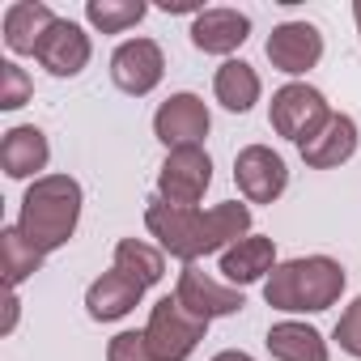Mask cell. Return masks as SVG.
Instances as JSON below:
<instances>
[{
    "label": "cell",
    "instance_id": "cell-29",
    "mask_svg": "<svg viewBox=\"0 0 361 361\" xmlns=\"http://www.w3.org/2000/svg\"><path fill=\"white\" fill-rule=\"evenodd\" d=\"M213 361H251V357H247V353H234V348H230V353H217Z\"/></svg>",
    "mask_w": 361,
    "mask_h": 361
},
{
    "label": "cell",
    "instance_id": "cell-20",
    "mask_svg": "<svg viewBox=\"0 0 361 361\" xmlns=\"http://www.w3.org/2000/svg\"><path fill=\"white\" fill-rule=\"evenodd\" d=\"M268 348L276 361H327V344L306 323H276L268 331Z\"/></svg>",
    "mask_w": 361,
    "mask_h": 361
},
{
    "label": "cell",
    "instance_id": "cell-17",
    "mask_svg": "<svg viewBox=\"0 0 361 361\" xmlns=\"http://www.w3.org/2000/svg\"><path fill=\"white\" fill-rule=\"evenodd\" d=\"M56 26V13L47 5H35V0H22V5H9L5 9V43L9 51L26 56V51H39L43 35Z\"/></svg>",
    "mask_w": 361,
    "mask_h": 361
},
{
    "label": "cell",
    "instance_id": "cell-19",
    "mask_svg": "<svg viewBox=\"0 0 361 361\" xmlns=\"http://www.w3.org/2000/svg\"><path fill=\"white\" fill-rule=\"evenodd\" d=\"M213 90H217V102L226 106V111H251L255 102H259V73L251 68V64H243V60H226L221 68H217V81H213Z\"/></svg>",
    "mask_w": 361,
    "mask_h": 361
},
{
    "label": "cell",
    "instance_id": "cell-2",
    "mask_svg": "<svg viewBox=\"0 0 361 361\" xmlns=\"http://www.w3.org/2000/svg\"><path fill=\"white\" fill-rule=\"evenodd\" d=\"M81 217V183L68 174H43L30 183L26 200H22V234L47 255L56 247H64L77 230Z\"/></svg>",
    "mask_w": 361,
    "mask_h": 361
},
{
    "label": "cell",
    "instance_id": "cell-26",
    "mask_svg": "<svg viewBox=\"0 0 361 361\" xmlns=\"http://www.w3.org/2000/svg\"><path fill=\"white\" fill-rule=\"evenodd\" d=\"M336 340H340V348H344L348 357H361V298L340 314V323H336Z\"/></svg>",
    "mask_w": 361,
    "mask_h": 361
},
{
    "label": "cell",
    "instance_id": "cell-1",
    "mask_svg": "<svg viewBox=\"0 0 361 361\" xmlns=\"http://www.w3.org/2000/svg\"><path fill=\"white\" fill-rule=\"evenodd\" d=\"M145 226L161 243V251H170L183 264H196L209 251H221V247L230 251V243H243V234L251 230V209L230 200V204L200 213V209H178V204L153 200L145 209Z\"/></svg>",
    "mask_w": 361,
    "mask_h": 361
},
{
    "label": "cell",
    "instance_id": "cell-30",
    "mask_svg": "<svg viewBox=\"0 0 361 361\" xmlns=\"http://www.w3.org/2000/svg\"><path fill=\"white\" fill-rule=\"evenodd\" d=\"M353 18H357V26H361V0H357V5H353Z\"/></svg>",
    "mask_w": 361,
    "mask_h": 361
},
{
    "label": "cell",
    "instance_id": "cell-9",
    "mask_svg": "<svg viewBox=\"0 0 361 361\" xmlns=\"http://www.w3.org/2000/svg\"><path fill=\"white\" fill-rule=\"evenodd\" d=\"M174 298L183 302V310H192L196 319H217V314H238L247 302H243V293L238 289H226V285H217L204 268H196V264H188L183 272H178V289H174Z\"/></svg>",
    "mask_w": 361,
    "mask_h": 361
},
{
    "label": "cell",
    "instance_id": "cell-5",
    "mask_svg": "<svg viewBox=\"0 0 361 361\" xmlns=\"http://www.w3.org/2000/svg\"><path fill=\"white\" fill-rule=\"evenodd\" d=\"M209 183H213V161L200 145L170 149V157L161 161V174H157L161 200L178 204V209H196V200L209 192Z\"/></svg>",
    "mask_w": 361,
    "mask_h": 361
},
{
    "label": "cell",
    "instance_id": "cell-28",
    "mask_svg": "<svg viewBox=\"0 0 361 361\" xmlns=\"http://www.w3.org/2000/svg\"><path fill=\"white\" fill-rule=\"evenodd\" d=\"M5 306H9V319H5V331H13V323H18V298L9 293V302H5Z\"/></svg>",
    "mask_w": 361,
    "mask_h": 361
},
{
    "label": "cell",
    "instance_id": "cell-18",
    "mask_svg": "<svg viewBox=\"0 0 361 361\" xmlns=\"http://www.w3.org/2000/svg\"><path fill=\"white\" fill-rule=\"evenodd\" d=\"M272 264H276V247H272V238H259V234L234 243V247L221 255V272H226L234 285L259 281L264 272H272Z\"/></svg>",
    "mask_w": 361,
    "mask_h": 361
},
{
    "label": "cell",
    "instance_id": "cell-4",
    "mask_svg": "<svg viewBox=\"0 0 361 361\" xmlns=\"http://www.w3.org/2000/svg\"><path fill=\"white\" fill-rule=\"evenodd\" d=\"M204 331H209V323L196 319L192 310H183L178 298H161L149 310V327H145L157 361H188L196 353V344L204 340Z\"/></svg>",
    "mask_w": 361,
    "mask_h": 361
},
{
    "label": "cell",
    "instance_id": "cell-23",
    "mask_svg": "<svg viewBox=\"0 0 361 361\" xmlns=\"http://www.w3.org/2000/svg\"><path fill=\"white\" fill-rule=\"evenodd\" d=\"M85 13L102 35H119V30H128L145 18V5L140 0H90Z\"/></svg>",
    "mask_w": 361,
    "mask_h": 361
},
{
    "label": "cell",
    "instance_id": "cell-21",
    "mask_svg": "<svg viewBox=\"0 0 361 361\" xmlns=\"http://www.w3.org/2000/svg\"><path fill=\"white\" fill-rule=\"evenodd\" d=\"M0 264H5L9 289H18L26 276H35L43 268V251L22 234V226H13V230H0Z\"/></svg>",
    "mask_w": 361,
    "mask_h": 361
},
{
    "label": "cell",
    "instance_id": "cell-14",
    "mask_svg": "<svg viewBox=\"0 0 361 361\" xmlns=\"http://www.w3.org/2000/svg\"><path fill=\"white\" fill-rule=\"evenodd\" d=\"M302 149V161L306 166H314V170H331V166H340V161H348L353 153H357V123L348 119V115H331L306 145H298Z\"/></svg>",
    "mask_w": 361,
    "mask_h": 361
},
{
    "label": "cell",
    "instance_id": "cell-22",
    "mask_svg": "<svg viewBox=\"0 0 361 361\" xmlns=\"http://www.w3.org/2000/svg\"><path fill=\"white\" fill-rule=\"evenodd\" d=\"M115 272H123L128 281H136L140 289H149V285H157V281H161L166 259H161V251H157V247L136 243V238H123V243L115 247Z\"/></svg>",
    "mask_w": 361,
    "mask_h": 361
},
{
    "label": "cell",
    "instance_id": "cell-3",
    "mask_svg": "<svg viewBox=\"0 0 361 361\" xmlns=\"http://www.w3.org/2000/svg\"><path fill=\"white\" fill-rule=\"evenodd\" d=\"M344 293V268L327 255H306V259H289V264H276L268 285H264V298L272 310H327L336 306Z\"/></svg>",
    "mask_w": 361,
    "mask_h": 361
},
{
    "label": "cell",
    "instance_id": "cell-8",
    "mask_svg": "<svg viewBox=\"0 0 361 361\" xmlns=\"http://www.w3.org/2000/svg\"><path fill=\"white\" fill-rule=\"evenodd\" d=\"M153 132L161 145L170 149H188V145H200L209 136V106L196 98V94H174L157 106L153 115Z\"/></svg>",
    "mask_w": 361,
    "mask_h": 361
},
{
    "label": "cell",
    "instance_id": "cell-13",
    "mask_svg": "<svg viewBox=\"0 0 361 361\" xmlns=\"http://www.w3.org/2000/svg\"><path fill=\"white\" fill-rule=\"evenodd\" d=\"M247 35H251V22H247V13H238V9H204V13L192 22V43H196L200 51H209V56H230V51H238V47L247 43Z\"/></svg>",
    "mask_w": 361,
    "mask_h": 361
},
{
    "label": "cell",
    "instance_id": "cell-7",
    "mask_svg": "<svg viewBox=\"0 0 361 361\" xmlns=\"http://www.w3.org/2000/svg\"><path fill=\"white\" fill-rule=\"evenodd\" d=\"M234 183L247 196V204H272L289 183V170L281 153H272L268 145H247L234 157Z\"/></svg>",
    "mask_w": 361,
    "mask_h": 361
},
{
    "label": "cell",
    "instance_id": "cell-15",
    "mask_svg": "<svg viewBox=\"0 0 361 361\" xmlns=\"http://www.w3.org/2000/svg\"><path fill=\"white\" fill-rule=\"evenodd\" d=\"M51 149H47V136L35 128V123H22L13 132H5V145H0V166H5L9 178H30L47 166Z\"/></svg>",
    "mask_w": 361,
    "mask_h": 361
},
{
    "label": "cell",
    "instance_id": "cell-11",
    "mask_svg": "<svg viewBox=\"0 0 361 361\" xmlns=\"http://www.w3.org/2000/svg\"><path fill=\"white\" fill-rule=\"evenodd\" d=\"M319 56H323V35L310 22H285L268 35V60H272V68H281L289 77L314 68Z\"/></svg>",
    "mask_w": 361,
    "mask_h": 361
},
{
    "label": "cell",
    "instance_id": "cell-12",
    "mask_svg": "<svg viewBox=\"0 0 361 361\" xmlns=\"http://www.w3.org/2000/svg\"><path fill=\"white\" fill-rule=\"evenodd\" d=\"M39 64L51 73V77H77L85 64H90V35L77 26V22H64L56 18V26L43 35L39 43Z\"/></svg>",
    "mask_w": 361,
    "mask_h": 361
},
{
    "label": "cell",
    "instance_id": "cell-16",
    "mask_svg": "<svg viewBox=\"0 0 361 361\" xmlns=\"http://www.w3.org/2000/svg\"><path fill=\"white\" fill-rule=\"evenodd\" d=\"M140 285L136 281H128L123 272H102L94 285H90V293H85V306H90V314L98 319V323H111V319H123L136 302H140Z\"/></svg>",
    "mask_w": 361,
    "mask_h": 361
},
{
    "label": "cell",
    "instance_id": "cell-24",
    "mask_svg": "<svg viewBox=\"0 0 361 361\" xmlns=\"http://www.w3.org/2000/svg\"><path fill=\"white\" fill-rule=\"evenodd\" d=\"M30 77L18 68V64H0V106L5 111H18L22 102H30Z\"/></svg>",
    "mask_w": 361,
    "mask_h": 361
},
{
    "label": "cell",
    "instance_id": "cell-25",
    "mask_svg": "<svg viewBox=\"0 0 361 361\" xmlns=\"http://www.w3.org/2000/svg\"><path fill=\"white\" fill-rule=\"evenodd\" d=\"M106 361H157V357H153L145 331H119L106 348Z\"/></svg>",
    "mask_w": 361,
    "mask_h": 361
},
{
    "label": "cell",
    "instance_id": "cell-27",
    "mask_svg": "<svg viewBox=\"0 0 361 361\" xmlns=\"http://www.w3.org/2000/svg\"><path fill=\"white\" fill-rule=\"evenodd\" d=\"M161 9H166V13H196V18L204 13V9H196V5H192V0H166Z\"/></svg>",
    "mask_w": 361,
    "mask_h": 361
},
{
    "label": "cell",
    "instance_id": "cell-10",
    "mask_svg": "<svg viewBox=\"0 0 361 361\" xmlns=\"http://www.w3.org/2000/svg\"><path fill=\"white\" fill-rule=\"evenodd\" d=\"M161 73H166V56H161V47L153 39H132L111 56V77H115V85L123 94L140 98V94L157 90Z\"/></svg>",
    "mask_w": 361,
    "mask_h": 361
},
{
    "label": "cell",
    "instance_id": "cell-6",
    "mask_svg": "<svg viewBox=\"0 0 361 361\" xmlns=\"http://www.w3.org/2000/svg\"><path fill=\"white\" fill-rule=\"evenodd\" d=\"M268 119H272V128H276L285 140L306 145V140L331 119V111H327V98H323L314 85H285V90L272 94Z\"/></svg>",
    "mask_w": 361,
    "mask_h": 361
}]
</instances>
